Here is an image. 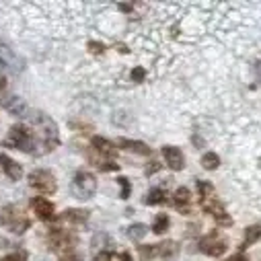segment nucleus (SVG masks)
Here are the masks:
<instances>
[{
	"mask_svg": "<svg viewBox=\"0 0 261 261\" xmlns=\"http://www.w3.org/2000/svg\"><path fill=\"white\" fill-rule=\"evenodd\" d=\"M27 123H15L9 129V136L5 140V146L23 150L33 156L47 154L60 146V134L51 117H47L41 111H33V115L27 119Z\"/></svg>",
	"mask_w": 261,
	"mask_h": 261,
	"instance_id": "nucleus-1",
	"label": "nucleus"
},
{
	"mask_svg": "<svg viewBox=\"0 0 261 261\" xmlns=\"http://www.w3.org/2000/svg\"><path fill=\"white\" fill-rule=\"evenodd\" d=\"M0 224L15 234H23L29 228V218L17 206H5L0 210Z\"/></svg>",
	"mask_w": 261,
	"mask_h": 261,
	"instance_id": "nucleus-2",
	"label": "nucleus"
},
{
	"mask_svg": "<svg viewBox=\"0 0 261 261\" xmlns=\"http://www.w3.org/2000/svg\"><path fill=\"white\" fill-rule=\"evenodd\" d=\"M79 243V237L68 230V228H62V226H54L49 232H47V247L56 253H64V251H70L74 245Z\"/></svg>",
	"mask_w": 261,
	"mask_h": 261,
	"instance_id": "nucleus-3",
	"label": "nucleus"
},
{
	"mask_svg": "<svg viewBox=\"0 0 261 261\" xmlns=\"http://www.w3.org/2000/svg\"><path fill=\"white\" fill-rule=\"evenodd\" d=\"M97 191V179L95 175L87 171H79L72 179V193L76 200H91Z\"/></svg>",
	"mask_w": 261,
	"mask_h": 261,
	"instance_id": "nucleus-4",
	"label": "nucleus"
},
{
	"mask_svg": "<svg viewBox=\"0 0 261 261\" xmlns=\"http://www.w3.org/2000/svg\"><path fill=\"white\" fill-rule=\"evenodd\" d=\"M200 204H202V208L216 220L218 226H232V216L226 212L224 204L216 198V193L210 195V198H206V200H200Z\"/></svg>",
	"mask_w": 261,
	"mask_h": 261,
	"instance_id": "nucleus-5",
	"label": "nucleus"
},
{
	"mask_svg": "<svg viewBox=\"0 0 261 261\" xmlns=\"http://www.w3.org/2000/svg\"><path fill=\"white\" fill-rule=\"evenodd\" d=\"M29 185L39 193H56V189H58V181H56L54 173L47 169H35L29 175Z\"/></svg>",
	"mask_w": 261,
	"mask_h": 261,
	"instance_id": "nucleus-6",
	"label": "nucleus"
},
{
	"mask_svg": "<svg viewBox=\"0 0 261 261\" xmlns=\"http://www.w3.org/2000/svg\"><path fill=\"white\" fill-rule=\"evenodd\" d=\"M23 58L9 45V43H3L0 41V70L5 72H11V74H17L23 70Z\"/></svg>",
	"mask_w": 261,
	"mask_h": 261,
	"instance_id": "nucleus-7",
	"label": "nucleus"
},
{
	"mask_svg": "<svg viewBox=\"0 0 261 261\" xmlns=\"http://www.w3.org/2000/svg\"><path fill=\"white\" fill-rule=\"evenodd\" d=\"M113 249H115V245H113V241H111V237H109V234L99 232V234H95V237H93L91 253H93L95 261H109V259L115 255V253H113Z\"/></svg>",
	"mask_w": 261,
	"mask_h": 261,
	"instance_id": "nucleus-8",
	"label": "nucleus"
},
{
	"mask_svg": "<svg viewBox=\"0 0 261 261\" xmlns=\"http://www.w3.org/2000/svg\"><path fill=\"white\" fill-rule=\"evenodd\" d=\"M198 249H200L204 255H208V257H220V255L226 253L228 243H226V239L220 237L218 232H210V234H206V237L200 241Z\"/></svg>",
	"mask_w": 261,
	"mask_h": 261,
	"instance_id": "nucleus-9",
	"label": "nucleus"
},
{
	"mask_svg": "<svg viewBox=\"0 0 261 261\" xmlns=\"http://www.w3.org/2000/svg\"><path fill=\"white\" fill-rule=\"evenodd\" d=\"M0 105H3L11 115H17V117H21V119H29L31 115H33V111L35 109H31L21 97H17V95H9V97H3L0 99Z\"/></svg>",
	"mask_w": 261,
	"mask_h": 261,
	"instance_id": "nucleus-10",
	"label": "nucleus"
},
{
	"mask_svg": "<svg viewBox=\"0 0 261 261\" xmlns=\"http://www.w3.org/2000/svg\"><path fill=\"white\" fill-rule=\"evenodd\" d=\"M31 208H33L35 216H37L39 220H43V222H49V220L54 218L56 206H54V202H49L47 198H43V195H37V198L31 200Z\"/></svg>",
	"mask_w": 261,
	"mask_h": 261,
	"instance_id": "nucleus-11",
	"label": "nucleus"
},
{
	"mask_svg": "<svg viewBox=\"0 0 261 261\" xmlns=\"http://www.w3.org/2000/svg\"><path fill=\"white\" fill-rule=\"evenodd\" d=\"M163 156H165V163L171 171H181L185 167V156H183L181 148H177V146H165Z\"/></svg>",
	"mask_w": 261,
	"mask_h": 261,
	"instance_id": "nucleus-12",
	"label": "nucleus"
},
{
	"mask_svg": "<svg viewBox=\"0 0 261 261\" xmlns=\"http://www.w3.org/2000/svg\"><path fill=\"white\" fill-rule=\"evenodd\" d=\"M115 146L121 150H127V152H134V154H142V156H148L152 152L148 144H144L140 140H129V138H117Z\"/></svg>",
	"mask_w": 261,
	"mask_h": 261,
	"instance_id": "nucleus-13",
	"label": "nucleus"
},
{
	"mask_svg": "<svg viewBox=\"0 0 261 261\" xmlns=\"http://www.w3.org/2000/svg\"><path fill=\"white\" fill-rule=\"evenodd\" d=\"M91 144H93V150L99 152V156H105V159H115V156H117V146H115V142H109V140L103 138V136H95V138L91 140Z\"/></svg>",
	"mask_w": 261,
	"mask_h": 261,
	"instance_id": "nucleus-14",
	"label": "nucleus"
},
{
	"mask_svg": "<svg viewBox=\"0 0 261 261\" xmlns=\"http://www.w3.org/2000/svg\"><path fill=\"white\" fill-rule=\"evenodd\" d=\"M173 206L181 212V214H189L191 212V193L187 187H179L173 193Z\"/></svg>",
	"mask_w": 261,
	"mask_h": 261,
	"instance_id": "nucleus-15",
	"label": "nucleus"
},
{
	"mask_svg": "<svg viewBox=\"0 0 261 261\" xmlns=\"http://www.w3.org/2000/svg\"><path fill=\"white\" fill-rule=\"evenodd\" d=\"M0 167H3L5 175L9 179H13V181H19L23 177V167L17 161H13L11 156H7V154H0Z\"/></svg>",
	"mask_w": 261,
	"mask_h": 261,
	"instance_id": "nucleus-16",
	"label": "nucleus"
},
{
	"mask_svg": "<svg viewBox=\"0 0 261 261\" xmlns=\"http://www.w3.org/2000/svg\"><path fill=\"white\" fill-rule=\"evenodd\" d=\"M89 216H91L89 210L72 208V210H66V212H64L60 218H62V220H66V222H70V224H85V222L89 220Z\"/></svg>",
	"mask_w": 261,
	"mask_h": 261,
	"instance_id": "nucleus-17",
	"label": "nucleus"
},
{
	"mask_svg": "<svg viewBox=\"0 0 261 261\" xmlns=\"http://www.w3.org/2000/svg\"><path fill=\"white\" fill-rule=\"evenodd\" d=\"M259 239H261V224L247 226V228H245V232H243V245H241V249H247V247L255 245Z\"/></svg>",
	"mask_w": 261,
	"mask_h": 261,
	"instance_id": "nucleus-18",
	"label": "nucleus"
},
{
	"mask_svg": "<svg viewBox=\"0 0 261 261\" xmlns=\"http://www.w3.org/2000/svg\"><path fill=\"white\" fill-rule=\"evenodd\" d=\"M177 251H179V247H177L175 241H165V243H159V245H156V255H161L163 259L175 257Z\"/></svg>",
	"mask_w": 261,
	"mask_h": 261,
	"instance_id": "nucleus-19",
	"label": "nucleus"
},
{
	"mask_svg": "<svg viewBox=\"0 0 261 261\" xmlns=\"http://www.w3.org/2000/svg\"><path fill=\"white\" fill-rule=\"evenodd\" d=\"M165 200H167V193H165V189H159V187L150 189L148 195L144 198V202H146L148 206H159V204H163Z\"/></svg>",
	"mask_w": 261,
	"mask_h": 261,
	"instance_id": "nucleus-20",
	"label": "nucleus"
},
{
	"mask_svg": "<svg viewBox=\"0 0 261 261\" xmlns=\"http://www.w3.org/2000/svg\"><path fill=\"white\" fill-rule=\"evenodd\" d=\"M169 224H171V220H169V216L163 212V214H159V216L154 218L152 232H154V234H165V232L169 230Z\"/></svg>",
	"mask_w": 261,
	"mask_h": 261,
	"instance_id": "nucleus-21",
	"label": "nucleus"
},
{
	"mask_svg": "<svg viewBox=\"0 0 261 261\" xmlns=\"http://www.w3.org/2000/svg\"><path fill=\"white\" fill-rule=\"evenodd\" d=\"M202 167H204L206 171L218 169V167H220V156H218L216 152H206V154L202 156Z\"/></svg>",
	"mask_w": 261,
	"mask_h": 261,
	"instance_id": "nucleus-22",
	"label": "nucleus"
},
{
	"mask_svg": "<svg viewBox=\"0 0 261 261\" xmlns=\"http://www.w3.org/2000/svg\"><path fill=\"white\" fill-rule=\"evenodd\" d=\"M146 230H148V228H146L142 222H136V224H132V226L125 230V234H127L129 239H134V241H140V239L146 234Z\"/></svg>",
	"mask_w": 261,
	"mask_h": 261,
	"instance_id": "nucleus-23",
	"label": "nucleus"
},
{
	"mask_svg": "<svg viewBox=\"0 0 261 261\" xmlns=\"http://www.w3.org/2000/svg\"><path fill=\"white\" fill-rule=\"evenodd\" d=\"M138 255L142 261H150L156 255V245H140L138 247Z\"/></svg>",
	"mask_w": 261,
	"mask_h": 261,
	"instance_id": "nucleus-24",
	"label": "nucleus"
},
{
	"mask_svg": "<svg viewBox=\"0 0 261 261\" xmlns=\"http://www.w3.org/2000/svg\"><path fill=\"white\" fill-rule=\"evenodd\" d=\"M198 193H200V200H206L210 195H214V185L212 183H206V181H198Z\"/></svg>",
	"mask_w": 261,
	"mask_h": 261,
	"instance_id": "nucleus-25",
	"label": "nucleus"
},
{
	"mask_svg": "<svg viewBox=\"0 0 261 261\" xmlns=\"http://www.w3.org/2000/svg\"><path fill=\"white\" fill-rule=\"evenodd\" d=\"M117 183H119V187H121V200H127L129 198V193H132V183H129V179L127 177H117Z\"/></svg>",
	"mask_w": 261,
	"mask_h": 261,
	"instance_id": "nucleus-26",
	"label": "nucleus"
},
{
	"mask_svg": "<svg viewBox=\"0 0 261 261\" xmlns=\"http://www.w3.org/2000/svg\"><path fill=\"white\" fill-rule=\"evenodd\" d=\"M144 76H146V70H144L142 66L134 68V70H132V74H129V79H132L134 83H142V81H144Z\"/></svg>",
	"mask_w": 261,
	"mask_h": 261,
	"instance_id": "nucleus-27",
	"label": "nucleus"
},
{
	"mask_svg": "<svg viewBox=\"0 0 261 261\" xmlns=\"http://www.w3.org/2000/svg\"><path fill=\"white\" fill-rule=\"evenodd\" d=\"M107 47L103 45V43H99V41H89V51L93 54V56H99V54H103Z\"/></svg>",
	"mask_w": 261,
	"mask_h": 261,
	"instance_id": "nucleus-28",
	"label": "nucleus"
},
{
	"mask_svg": "<svg viewBox=\"0 0 261 261\" xmlns=\"http://www.w3.org/2000/svg\"><path fill=\"white\" fill-rule=\"evenodd\" d=\"M27 259V255L23 253V251H19V253H11L9 257H5L3 261H25Z\"/></svg>",
	"mask_w": 261,
	"mask_h": 261,
	"instance_id": "nucleus-29",
	"label": "nucleus"
},
{
	"mask_svg": "<svg viewBox=\"0 0 261 261\" xmlns=\"http://www.w3.org/2000/svg\"><path fill=\"white\" fill-rule=\"evenodd\" d=\"M99 169H101V171H117L119 165H117V163H101Z\"/></svg>",
	"mask_w": 261,
	"mask_h": 261,
	"instance_id": "nucleus-30",
	"label": "nucleus"
},
{
	"mask_svg": "<svg viewBox=\"0 0 261 261\" xmlns=\"http://www.w3.org/2000/svg\"><path fill=\"white\" fill-rule=\"evenodd\" d=\"M111 259L113 261H132V255L129 253H119V255H113Z\"/></svg>",
	"mask_w": 261,
	"mask_h": 261,
	"instance_id": "nucleus-31",
	"label": "nucleus"
},
{
	"mask_svg": "<svg viewBox=\"0 0 261 261\" xmlns=\"http://www.w3.org/2000/svg\"><path fill=\"white\" fill-rule=\"evenodd\" d=\"M117 7H119V11H123V13H129V11L134 9V5H129V3H119Z\"/></svg>",
	"mask_w": 261,
	"mask_h": 261,
	"instance_id": "nucleus-32",
	"label": "nucleus"
},
{
	"mask_svg": "<svg viewBox=\"0 0 261 261\" xmlns=\"http://www.w3.org/2000/svg\"><path fill=\"white\" fill-rule=\"evenodd\" d=\"M60 261H83V259H79L76 255H70V253H66V255H62V259Z\"/></svg>",
	"mask_w": 261,
	"mask_h": 261,
	"instance_id": "nucleus-33",
	"label": "nucleus"
},
{
	"mask_svg": "<svg viewBox=\"0 0 261 261\" xmlns=\"http://www.w3.org/2000/svg\"><path fill=\"white\" fill-rule=\"evenodd\" d=\"M226 261H249L245 255H232V257H228Z\"/></svg>",
	"mask_w": 261,
	"mask_h": 261,
	"instance_id": "nucleus-34",
	"label": "nucleus"
},
{
	"mask_svg": "<svg viewBox=\"0 0 261 261\" xmlns=\"http://www.w3.org/2000/svg\"><path fill=\"white\" fill-rule=\"evenodd\" d=\"M5 87H7V81H5V79H0V91H3Z\"/></svg>",
	"mask_w": 261,
	"mask_h": 261,
	"instance_id": "nucleus-35",
	"label": "nucleus"
},
{
	"mask_svg": "<svg viewBox=\"0 0 261 261\" xmlns=\"http://www.w3.org/2000/svg\"><path fill=\"white\" fill-rule=\"evenodd\" d=\"M257 74H259V76H261V62H259V64H257Z\"/></svg>",
	"mask_w": 261,
	"mask_h": 261,
	"instance_id": "nucleus-36",
	"label": "nucleus"
},
{
	"mask_svg": "<svg viewBox=\"0 0 261 261\" xmlns=\"http://www.w3.org/2000/svg\"><path fill=\"white\" fill-rule=\"evenodd\" d=\"M0 261H3V259H0Z\"/></svg>",
	"mask_w": 261,
	"mask_h": 261,
	"instance_id": "nucleus-37",
	"label": "nucleus"
}]
</instances>
